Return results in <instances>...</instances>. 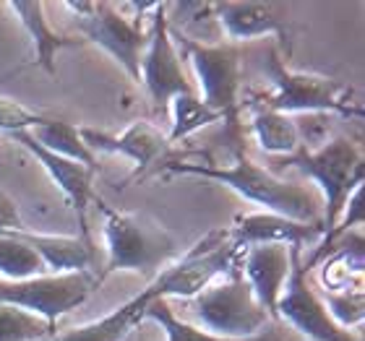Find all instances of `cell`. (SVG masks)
Returning <instances> with one entry per match:
<instances>
[{"label": "cell", "instance_id": "22", "mask_svg": "<svg viewBox=\"0 0 365 341\" xmlns=\"http://www.w3.org/2000/svg\"><path fill=\"white\" fill-rule=\"evenodd\" d=\"M251 130L259 146L269 154H284V157H292L297 154L303 146V136H300V128L297 122L292 120V115L277 112V110H259L253 115Z\"/></svg>", "mask_w": 365, "mask_h": 341}, {"label": "cell", "instance_id": "21", "mask_svg": "<svg viewBox=\"0 0 365 341\" xmlns=\"http://www.w3.org/2000/svg\"><path fill=\"white\" fill-rule=\"evenodd\" d=\"M29 133L42 149L58 154V157H66V159H71V162H78V164H84V167L97 172V167H99L97 154L81 141L78 125H73V122H68V120L47 117V122H42L39 128L29 130Z\"/></svg>", "mask_w": 365, "mask_h": 341}, {"label": "cell", "instance_id": "23", "mask_svg": "<svg viewBox=\"0 0 365 341\" xmlns=\"http://www.w3.org/2000/svg\"><path fill=\"white\" fill-rule=\"evenodd\" d=\"M144 320H154L160 323V328L168 334V341H284V331L279 326H272L269 331L251 339H225V336H214L204 328L193 326L188 320H180L173 313L168 300H154L144 313Z\"/></svg>", "mask_w": 365, "mask_h": 341}, {"label": "cell", "instance_id": "26", "mask_svg": "<svg viewBox=\"0 0 365 341\" xmlns=\"http://www.w3.org/2000/svg\"><path fill=\"white\" fill-rule=\"evenodd\" d=\"M55 328L34 313L0 303V341H45L55 336Z\"/></svg>", "mask_w": 365, "mask_h": 341}, {"label": "cell", "instance_id": "7", "mask_svg": "<svg viewBox=\"0 0 365 341\" xmlns=\"http://www.w3.org/2000/svg\"><path fill=\"white\" fill-rule=\"evenodd\" d=\"M76 16L78 37L84 42L102 47L118 65L130 76V81L141 84V55L149 42V31L141 29L138 21L123 16V8L115 3H66Z\"/></svg>", "mask_w": 365, "mask_h": 341}, {"label": "cell", "instance_id": "1", "mask_svg": "<svg viewBox=\"0 0 365 341\" xmlns=\"http://www.w3.org/2000/svg\"><path fill=\"white\" fill-rule=\"evenodd\" d=\"M165 172L170 174H193L235 190L245 201L261 206L264 211L279 214L295 221H321V198L308 185L284 180L279 174L269 172L256 164L245 154H237L232 164H188V162H168Z\"/></svg>", "mask_w": 365, "mask_h": 341}, {"label": "cell", "instance_id": "29", "mask_svg": "<svg viewBox=\"0 0 365 341\" xmlns=\"http://www.w3.org/2000/svg\"><path fill=\"white\" fill-rule=\"evenodd\" d=\"M16 229H24L21 214H19V206L6 190H0V235L6 232H16Z\"/></svg>", "mask_w": 365, "mask_h": 341}, {"label": "cell", "instance_id": "28", "mask_svg": "<svg viewBox=\"0 0 365 341\" xmlns=\"http://www.w3.org/2000/svg\"><path fill=\"white\" fill-rule=\"evenodd\" d=\"M42 122H47V115L37 112V110H29L21 102L0 94V130H6L8 136L24 133V130H34Z\"/></svg>", "mask_w": 365, "mask_h": 341}, {"label": "cell", "instance_id": "19", "mask_svg": "<svg viewBox=\"0 0 365 341\" xmlns=\"http://www.w3.org/2000/svg\"><path fill=\"white\" fill-rule=\"evenodd\" d=\"M154 300H162V297H160V289L152 284L141 295H136L133 300L120 305L118 310H113L110 315L91 320V323H84V326L68 328L63 334H55L53 341H125L130 331L144 320L146 308Z\"/></svg>", "mask_w": 365, "mask_h": 341}, {"label": "cell", "instance_id": "18", "mask_svg": "<svg viewBox=\"0 0 365 341\" xmlns=\"http://www.w3.org/2000/svg\"><path fill=\"white\" fill-rule=\"evenodd\" d=\"M11 235L37 253L47 273L89 271L94 263V243L81 235H42L29 229H16Z\"/></svg>", "mask_w": 365, "mask_h": 341}, {"label": "cell", "instance_id": "20", "mask_svg": "<svg viewBox=\"0 0 365 341\" xmlns=\"http://www.w3.org/2000/svg\"><path fill=\"white\" fill-rule=\"evenodd\" d=\"M342 245H331L327 261L321 266V287L324 292H342V289L363 287L365 268V240L363 235H342L336 237ZM334 240V243H336Z\"/></svg>", "mask_w": 365, "mask_h": 341}, {"label": "cell", "instance_id": "16", "mask_svg": "<svg viewBox=\"0 0 365 341\" xmlns=\"http://www.w3.org/2000/svg\"><path fill=\"white\" fill-rule=\"evenodd\" d=\"M240 273L253 289V295L264 305L269 318L279 323L277 318V300L282 295V287L289 276V248L284 245H248L240 258Z\"/></svg>", "mask_w": 365, "mask_h": 341}, {"label": "cell", "instance_id": "9", "mask_svg": "<svg viewBox=\"0 0 365 341\" xmlns=\"http://www.w3.org/2000/svg\"><path fill=\"white\" fill-rule=\"evenodd\" d=\"M185 53L196 73L201 102L209 110L222 115V120L235 128L237 117V97L243 84V53L240 45L220 42V45H198L185 42Z\"/></svg>", "mask_w": 365, "mask_h": 341}, {"label": "cell", "instance_id": "12", "mask_svg": "<svg viewBox=\"0 0 365 341\" xmlns=\"http://www.w3.org/2000/svg\"><path fill=\"white\" fill-rule=\"evenodd\" d=\"M212 19L220 23L227 42L240 45L256 37H277L284 55L292 53L289 39V16L282 3H259V0H225L212 3Z\"/></svg>", "mask_w": 365, "mask_h": 341}, {"label": "cell", "instance_id": "10", "mask_svg": "<svg viewBox=\"0 0 365 341\" xmlns=\"http://www.w3.org/2000/svg\"><path fill=\"white\" fill-rule=\"evenodd\" d=\"M277 318L289 323L308 341H363L355 331H344L329 318L327 305L308 281L303 251L289 248V276L277 300Z\"/></svg>", "mask_w": 365, "mask_h": 341}, {"label": "cell", "instance_id": "11", "mask_svg": "<svg viewBox=\"0 0 365 341\" xmlns=\"http://www.w3.org/2000/svg\"><path fill=\"white\" fill-rule=\"evenodd\" d=\"M141 84L154 102L157 110L168 112L170 102L180 94H193V84L188 81L182 61L173 45V31L168 23V3H157L152 16L149 42L141 55Z\"/></svg>", "mask_w": 365, "mask_h": 341}, {"label": "cell", "instance_id": "5", "mask_svg": "<svg viewBox=\"0 0 365 341\" xmlns=\"http://www.w3.org/2000/svg\"><path fill=\"white\" fill-rule=\"evenodd\" d=\"M264 76L272 84V97L264 102L267 110L292 115V112H336L342 117L363 120V107L350 102V89L336 78L292 70L284 65L277 50L264 55Z\"/></svg>", "mask_w": 365, "mask_h": 341}, {"label": "cell", "instance_id": "4", "mask_svg": "<svg viewBox=\"0 0 365 341\" xmlns=\"http://www.w3.org/2000/svg\"><path fill=\"white\" fill-rule=\"evenodd\" d=\"M193 320L214 336L225 339H251L274 326L264 305L256 300L253 289L240 273V266H232L227 276L214 281L201 295L190 300Z\"/></svg>", "mask_w": 365, "mask_h": 341}, {"label": "cell", "instance_id": "13", "mask_svg": "<svg viewBox=\"0 0 365 341\" xmlns=\"http://www.w3.org/2000/svg\"><path fill=\"white\" fill-rule=\"evenodd\" d=\"M230 235L240 248L248 245H284L303 251L305 245H316L324 240L321 221H295L272 211H253L235 216Z\"/></svg>", "mask_w": 365, "mask_h": 341}, {"label": "cell", "instance_id": "8", "mask_svg": "<svg viewBox=\"0 0 365 341\" xmlns=\"http://www.w3.org/2000/svg\"><path fill=\"white\" fill-rule=\"evenodd\" d=\"M97 287L99 281L91 271L42 273L21 281L0 279V303L34 313L47 323L58 326V318L81 308Z\"/></svg>", "mask_w": 365, "mask_h": 341}, {"label": "cell", "instance_id": "6", "mask_svg": "<svg viewBox=\"0 0 365 341\" xmlns=\"http://www.w3.org/2000/svg\"><path fill=\"white\" fill-rule=\"evenodd\" d=\"M240 253L243 248L232 240L230 227L212 229L193 248L182 251L175 263H170L152 284L160 289L162 300H193L217 279L227 276Z\"/></svg>", "mask_w": 365, "mask_h": 341}, {"label": "cell", "instance_id": "27", "mask_svg": "<svg viewBox=\"0 0 365 341\" xmlns=\"http://www.w3.org/2000/svg\"><path fill=\"white\" fill-rule=\"evenodd\" d=\"M321 300H324V305H327L329 318L334 320L339 328L352 331V328L363 326V318H365L363 287L342 289V292H324Z\"/></svg>", "mask_w": 365, "mask_h": 341}, {"label": "cell", "instance_id": "3", "mask_svg": "<svg viewBox=\"0 0 365 341\" xmlns=\"http://www.w3.org/2000/svg\"><path fill=\"white\" fill-rule=\"evenodd\" d=\"M284 164L295 167L308 180L316 182L319 188L316 193L321 198V227H324V240H327L334 232L350 196L365 182L363 149L352 138L334 136L316 152L300 149L297 154L287 157Z\"/></svg>", "mask_w": 365, "mask_h": 341}, {"label": "cell", "instance_id": "2", "mask_svg": "<svg viewBox=\"0 0 365 341\" xmlns=\"http://www.w3.org/2000/svg\"><path fill=\"white\" fill-rule=\"evenodd\" d=\"M105 214V245H107V263L105 271L99 273L97 281H102L110 273L130 271L144 279H157L165 266L175 263L180 258V243L168 227L152 219L149 214H128L115 211L105 201L94 198Z\"/></svg>", "mask_w": 365, "mask_h": 341}, {"label": "cell", "instance_id": "17", "mask_svg": "<svg viewBox=\"0 0 365 341\" xmlns=\"http://www.w3.org/2000/svg\"><path fill=\"white\" fill-rule=\"evenodd\" d=\"M8 11L19 19L26 34L31 37V45H34V65L45 70L47 76H58V65H55V58L61 50H68V47H81L84 39L81 37H66V34H58V31L47 23L45 16V3L42 0H11L6 3Z\"/></svg>", "mask_w": 365, "mask_h": 341}, {"label": "cell", "instance_id": "14", "mask_svg": "<svg viewBox=\"0 0 365 341\" xmlns=\"http://www.w3.org/2000/svg\"><path fill=\"white\" fill-rule=\"evenodd\" d=\"M14 141L26 149V152L34 157V159L45 167V172L50 174V180L61 188V193L66 196V201L71 204L73 214H76L78 219V229H81V237L84 240H91L89 237V221H86V209H89V201H94V190H91V182H94V169L84 167V164H78V162H71L66 157H58V154L47 152L42 146L31 138L29 130H24V133H14Z\"/></svg>", "mask_w": 365, "mask_h": 341}, {"label": "cell", "instance_id": "24", "mask_svg": "<svg viewBox=\"0 0 365 341\" xmlns=\"http://www.w3.org/2000/svg\"><path fill=\"white\" fill-rule=\"evenodd\" d=\"M170 133H168V141L170 144H175V141H182V138L193 136L196 130L206 128V125H214V122L222 120L220 112H214L209 107L201 102L196 91L193 94H180L170 102Z\"/></svg>", "mask_w": 365, "mask_h": 341}, {"label": "cell", "instance_id": "15", "mask_svg": "<svg viewBox=\"0 0 365 341\" xmlns=\"http://www.w3.org/2000/svg\"><path fill=\"white\" fill-rule=\"evenodd\" d=\"M78 133H81V141L94 154H120L136 164L138 172L152 167L154 162L170 149L168 133H162L149 120H133L123 133H110V130L99 128H78Z\"/></svg>", "mask_w": 365, "mask_h": 341}, {"label": "cell", "instance_id": "25", "mask_svg": "<svg viewBox=\"0 0 365 341\" xmlns=\"http://www.w3.org/2000/svg\"><path fill=\"white\" fill-rule=\"evenodd\" d=\"M42 273H47L45 266L29 245H24L11 232L0 235V279L21 281L31 279V276H42Z\"/></svg>", "mask_w": 365, "mask_h": 341}]
</instances>
